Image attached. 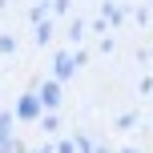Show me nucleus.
I'll use <instances>...</instances> for the list:
<instances>
[{
	"label": "nucleus",
	"instance_id": "nucleus-1",
	"mask_svg": "<svg viewBox=\"0 0 153 153\" xmlns=\"http://www.w3.org/2000/svg\"><path fill=\"white\" fill-rule=\"evenodd\" d=\"M16 113H20V121H28V117L40 113V97H20V105H16Z\"/></svg>",
	"mask_w": 153,
	"mask_h": 153
},
{
	"label": "nucleus",
	"instance_id": "nucleus-2",
	"mask_svg": "<svg viewBox=\"0 0 153 153\" xmlns=\"http://www.w3.org/2000/svg\"><path fill=\"white\" fill-rule=\"evenodd\" d=\"M56 101H61V89H56V81H48L40 89V105H56Z\"/></svg>",
	"mask_w": 153,
	"mask_h": 153
},
{
	"label": "nucleus",
	"instance_id": "nucleus-3",
	"mask_svg": "<svg viewBox=\"0 0 153 153\" xmlns=\"http://www.w3.org/2000/svg\"><path fill=\"white\" fill-rule=\"evenodd\" d=\"M73 73V61H69V56H56V76H61V81H65V76H69Z\"/></svg>",
	"mask_w": 153,
	"mask_h": 153
}]
</instances>
